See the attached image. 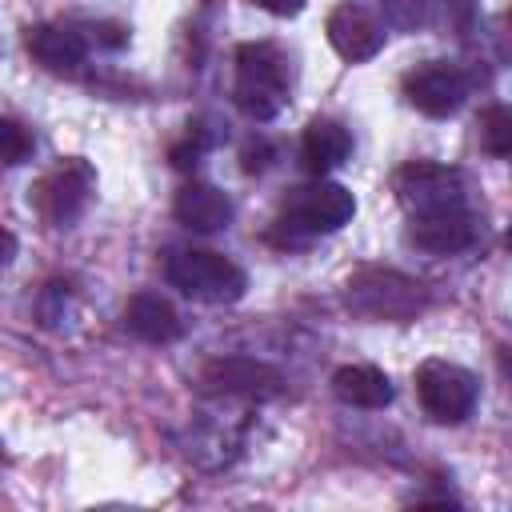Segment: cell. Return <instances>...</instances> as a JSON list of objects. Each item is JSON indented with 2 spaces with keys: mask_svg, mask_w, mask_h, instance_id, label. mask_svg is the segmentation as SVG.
<instances>
[{
  "mask_svg": "<svg viewBox=\"0 0 512 512\" xmlns=\"http://www.w3.org/2000/svg\"><path fill=\"white\" fill-rule=\"evenodd\" d=\"M344 304L352 316L372 324H408L424 312V284L392 268H360L344 280Z\"/></svg>",
  "mask_w": 512,
  "mask_h": 512,
  "instance_id": "cell-2",
  "label": "cell"
},
{
  "mask_svg": "<svg viewBox=\"0 0 512 512\" xmlns=\"http://www.w3.org/2000/svg\"><path fill=\"white\" fill-rule=\"evenodd\" d=\"M196 388L224 400H276L284 392V372L256 356H216L196 372Z\"/></svg>",
  "mask_w": 512,
  "mask_h": 512,
  "instance_id": "cell-7",
  "label": "cell"
},
{
  "mask_svg": "<svg viewBox=\"0 0 512 512\" xmlns=\"http://www.w3.org/2000/svg\"><path fill=\"white\" fill-rule=\"evenodd\" d=\"M480 148L488 156H496V160H504L512 152V112H508V104L484 108V116H480Z\"/></svg>",
  "mask_w": 512,
  "mask_h": 512,
  "instance_id": "cell-18",
  "label": "cell"
},
{
  "mask_svg": "<svg viewBox=\"0 0 512 512\" xmlns=\"http://www.w3.org/2000/svg\"><path fill=\"white\" fill-rule=\"evenodd\" d=\"M232 64H236V76H232L236 108L256 124L276 120L292 92V68L284 48H276L272 40H244Z\"/></svg>",
  "mask_w": 512,
  "mask_h": 512,
  "instance_id": "cell-1",
  "label": "cell"
},
{
  "mask_svg": "<svg viewBox=\"0 0 512 512\" xmlns=\"http://www.w3.org/2000/svg\"><path fill=\"white\" fill-rule=\"evenodd\" d=\"M268 164H272V148L264 140H256V144L244 148V172H264Z\"/></svg>",
  "mask_w": 512,
  "mask_h": 512,
  "instance_id": "cell-22",
  "label": "cell"
},
{
  "mask_svg": "<svg viewBox=\"0 0 512 512\" xmlns=\"http://www.w3.org/2000/svg\"><path fill=\"white\" fill-rule=\"evenodd\" d=\"M36 152V136L28 132V124L0 116V164H24Z\"/></svg>",
  "mask_w": 512,
  "mask_h": 512,
  "instance_id": "cell-19",
  "label": "cell"
},
{
  "mask_svg": "<svg viewBox=\"0 0 512 512\" xmlns=\"http://www.w3.org/2000/svg\"><path fill=\"white\" fill-rule=\"evenodd\" d=\"M96 196V168L84 156H64L28 188L32 212L52 228H72Z\"/></svg>",
  "mask_w": 512,
  "mask_h": 512,
  "instance_id": "cell-4",
  "label": "cell"
},
{
  "mask_svg": "<svg viewBox=\"0 0 512 512\" xmlns=\"http://www.w3.org/2000/svg\"><path fill=\"white\" fill-rule=\"evenodd\" d=\"M400 92L404 100L420 112V116H432V120H444L452 112H460V104L468 100L472 92V80L460 64L452 60H424L416 68L404 72L400 80Z\"/></svg>",
  "mask_w": 512,
  "mask_h": 512,
  "instance_id": "cell-8",
  "label": "cell"
},
{
  "mask_svg": "<svg viewBox=\"0 0 512 512\" xmlns=\"http://www.w3.org/2000/svg\"><path fill=\"white\" fill-rule=\"evenodd\" d=\"M164 276L172 288H180L188 300L200 304H236L248 292V272L212 248H180L168 256Z\"/></svg>",
  "mask_w": 512,
  "mask_h": 512,
  "instance_id": "cell-3",
  "label": "cell"
},
{
  "mask_svg": "<svg viewBox=\"0 0 512 512\" xmlns=\"http://www.w3.org/2000/svg\"><path fill=\"white\" fill-rule=\"evenodd\" d=\"M216 140H220V132H216V124H212V120H204V116L188 120V124H184V136H180V140L168 148L172 168L192 172V168L200 164V156H204L208 148H216Z\"/></svg>",
  "mask_w": 512,
  "mask_h": 512,
  "instance_id": "cell-17",
  "label": "cell"
},
{
  "mask_svg": "<svg viewBox=\"0 0 512 512\" xmlns=\"http://www.w3.org/2000/svg\"><path fill=\"white\" fill-rule=\"evenodd\" d=\"M352 216H356V200H352V192H348L344 184H336V180L316 176L312 184L288 188L276 224L288 228L296 240H308V236H324V232L344 228Z\"/></svg>",
  "mask_w": 512,
  "mask_h": 512,
  "instance_id": "cell-5",
  "label": "cell"
},
{
  "mask_svg": "<svg viewBox=\"0 0 512 512\" xmlns=\"http://www.w3.org/2000/svg\"><path fill=\"white\" fill-rule=\"evenodd\" d=\"M76 32L84 36L88 48H108V52H116V48L128 44V28H124L120 20H84V24H76Z\"/></svg>",
  "mask_w": 512,
  "mask_h": 512,
  "instance_id": "cell-20",
  "label": "cell"
},
{
  "mask_svg": "<svg viewBox=\"0 0 512 512\" xmlns=\"http://www.w3.org/2000/svg\"><path fill=\"white\" fill-rule=\"evenodd\" d=\"M416 396H420L424 416H432L436 424H460L472 416L480 400V384L464 364L424 360L416 368Z\"/></svg>",
  "mask_w": 512,
  "mask_h": 512,
  "instance_id": "cell-6",
  "label": "cell"
},
{
  "mask_svg": "<svg viewBox=\"0 0 512 512\" xmlns=\"http://www.w3.org/2000/svg\"><path fill=\"white\" fill-rule=\"evenodd\" d=\"M0 460H4V444H0Z\"/></svg>",
  "mask_w": 512,
  "mask_h": 512,
  "instance_id": "cell-25",
  "label": "cell"
},
{
  "mask_svg": "<svg viewBox=\"0 0 512 512\" xmlns=\"http://www.w3.org/2000/svg\"><path fill=\"white\" fill-rule=\"evenodd\" d=\"M396 200L404 204L408 216L416 212H432V208H448V204H464L468 200V180L460 168L452 164H436V160H408L396 180Z\"/></svg>",
  "mask_w": 512,
  "mask_h": 512,
  "instance_id": "cell-9",
  "label": "cell"
},
{
  "mask_svg": "<svg viewBox=\"0 0 512 512\" xmlns=\"http://www.w3.org/2000/svg\"><path fill=\"white\" fill-rule=\"evenodd\" d=\"M324 36H328V44H332V52H336L340 60L364 64V60H372V56L384 48V36H388V32H384V24H380L364 4L344 0V4H336V8L328 12Z\"/></svg>",
  "mask_w": 512,
  "mask_h": 512,
  "instance_id": "cell-12",
  "label": "cell"
},
{
  "mask_svg": "<svg viewBox=\"0 0 512 512\" xmlns=\"http://www.w3.org/2000/svg\"><path fill=\"white\" fill-rule=\"evenodd\" d=\"M348 156H352V132L340 120H328V116L308 120V128L300 136V164L312 176L336 172L340 164H348Z\"/></svg>",
  "mask_w": 512,
  "mask_h": 512,
  "instance_id": "cell-14",
  "label": "cell"
},
{
  "mask_svg": "<svg viewBox=\"0 0 512 512\" xmlns=\"http://www.w3.org/2000/svg\"><path fill=\"white\" fill-rule=\"evenodd\" d=\"M256 4H260L264 12H272V16H300L308 0H256Z\"/></svg>",
  "mask_w": 512,
  "mask_h": 512,
  "instance_id": "cell-23",
  "label": "cell"
},
{
  "mask_svg": "<svg viewBox=\"0 0 512 512\" xmlns=\"http://www.w3.org/2000/svg\"><path fill=\"white\" fill-rule=\"evenodd\" d=\"M480 236V224H476V212L464 204H448V208H432V212H416L412 216V228H408V240L432 256H456V252H468Z\"/></svg>",
  "mask_w": 512,
  "mask_h": 512,
  "instance_id": "cell-10",
  "label": "cell"
},
{
  "mask_svg": "<svg viewBox=\"0 0 512 512\" xmlns=\"http://www.w3.org/2000/svg\"><path fill=\"white\" fill-rule=\"evenodd\" d=\"M384 8L396 28H416L424 20V0H384Z\"/></svg>",
  "mask_w": 512,
  "mask_h": 512,
  "instance_id": "cell-21",
  "label": "cell"
},
{
  "mask_svg": "<svg viewBox=\"0 0 512 512\" xmlns=\"http://www.w3.org/2000/svg\"><path fill=\"white\" fill-rule=\"evenodd\" d=\"M24 48L52 76L80 80L88 72V44L76 32V24H48V20L44 24H28L24 28Z\"/></svg>",
  "mask_w": 512,
  "mask_h": 512,
  "instance_id": "cell-11",
  "label": "cell"
},
{
  "mask_svg": "<svg viewBox=\"0 0 512 512\" xmlns=\"http://www.w3.org/2000/svg\"><path fill=\"white\" fill-rule=\"evenodd\" d=\"M172 216L192 228V232H220L232 224L236 216V204L228 192H220L216 184H204V180H188L176 200H172Z\"/></svg>",
  "mask_w": 512,
  "mask_h": 512,
  "instance_id": "cell-13",
  "label": "cell"
},
{
  "mask_svg": "<svg viewBox=\"0 0 512 512\" xmlns=\"http://www.w3.org/2000/svg\"><path fill=\"white\" fill-rule=\"evenodd\" d=\"M16 248H20V244H16V236H12V232L0 224V272H4V268L16 260Z\"/></svg>",
  "mask_w": 512,
  "mask_h": 512,
  "instance_id": "cell-24",
  "label": "cell"
},
{
  "mask_svg": "<svg viewBox=\"0 0 512 512\" xmlns=\"http://www.w3.org/2000/svg\"><path fill=\"white\" fill-rule=\"evenodd\" d=\"M124 328L144 344H172V340H180L184 320L160 292H136L124 304Z\"/></svg>",
  "mask_w": 512,
  "mask_h": 512,
  "instance_id": "cell-15",
  "label": "cell"
},
{
  "mask_svg": "<svg viewBox=\"0 0 512 512\" xmlns=\"http://www.w3.org/2000/svg\"><path fill=\"white\" fill-rule=\"evenodd\" d=\"M332 392L348 408H364V412H380L396 396L388 372H380L376 364H344V368H336L332 372Z\"/></svg>",
  "mask_w": 512,
  "mask_h": 512,
  "instance_id": "cell-16",
  "label": "cell"
}]
</instances>
